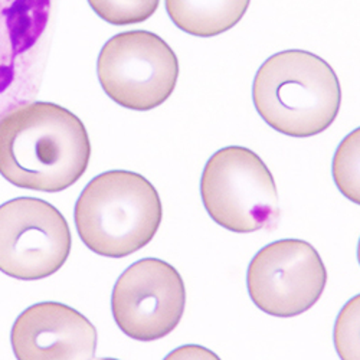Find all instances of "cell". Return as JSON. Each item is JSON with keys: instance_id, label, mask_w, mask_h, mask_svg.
Returning <instances> with one entry per match:
<instances>
[{"instance_id": "1", "label": "cell", "mask_w": 360, "mask_h": 360, "mask_svg": "<svg viewBox=\"0 0 360 360\" xmlns=\"http://www.w3.org/2000/svg\"><path fill=\"white\" fill-rule=\"evenodd\" d=\"M89 159L86 129L65 107L34 101L0 118V174L18 188L65 191L82 177Z\"/></svg>"}, {"instance_id": "2", "label": "cell", "mask_w": 360, "mask_h": 360, "mask_svg": "<svg viewBox=\"0 0 360 360\" xmlns=\"http://www.w3.org/2000/svg\"><path fill=\"white\" fill-rule=\"evenodd\" d=\"M252 100L264 122L281 134L306 139L336 120L342 91L323 58L290 49L269 56L254 78Z\"/></svg>"}, {"instance_id": "3", "label": "cell", "mask_w": 360, "mask_h": 360, "mask_svg": "<svg viewBox=\"0 0 360 360\" xmlns=\"http://www.w3.org/2000/svg\"><path fill=\"white\" fill-rule=\"evenodd\" d=\"M163 218L159 192L134 172L98 174L81 192L74 211L81 241L93 252L124 258L155 238Z\"/></svg>"}, {"instance_id": "4", "label": "cell", "mask_w": 360, "mask_h": 360, "mask_svg": "<svg viewBox=\"0 0 360 360\" xmlns=\"http://www.w3.org/2000/svg\"><path fill=\"white\" fill-rule=\"evenodd\" d=\"M200 196L207 215L232 232L269 229L280 218L274 177L245 147L221 148L207 160L200 179Z\"/></svg>"}, {"instance_id": "5", "label": "cell", "mask_w": 360, "mask_h": 360, "mask_svg": "<svg viewBox=\"0 0 360 360\" xmlns=\"http://www.w3.org/2000/svg\"><path fill=\"white\" fill-rule=\"evenodd\" d=\"M97 75L104 93L118 105L148 111L174 91L179 61L159 35L130 31L112 37L103 46Z\"/></svg>"}, {"instance_id": "6", "label": "cell", "mask_w": 360, "mask_h": 360, "mask_svg": "<svg viewBox=\"0 0 360 360\" xmlns=\"http://www.w3.org/2000/svg\"><path fill=\"white\" fill-rule=\"evenodd\" d=\"M64 215L46 200L18 198L0 206V271L16 280L55 274L71 252Z\"/></svg>"}, {"instance_id": "7", "label": "cell", "mask_w": 360, "mask_h": 360, "mask_svg": "<svg viewBox=\"0 0 360 360\" xmlns=\"http://www.w3.org/2000/svg\"><path fill=\"white\" fill-rule=\"evenodd\" d=\"M327 271L319 252L302 239H281L252 258L247 287L254 304L276 317L310 310L323 294Z\"/></svg>"}, {"instance_id": "8", "label": "cell", "mask_w": 360, "mask_h": 360, "mask_svg": "<svg viewBox=\"0 0 360 360\" xmlns=\"http://www.w3.org/2000/svg\"><path fill=\"white\" fill-rule=\"evenodd\" d=\"M186 304L185 283L176 268L158 258L131 264L118 277L111 310L120 330L140 342L170 335L182 320Z\"/></svg>"}, {"instance_id": "9", "label": "cell", "mask_w": 360, "mask_h": 360, "mask_svg": "<svg viewBox=\"0 0 360 360\" xmlns=\"http://www.w3.org/2000/svg\"><path fill=\"white\" fill-rule=\"evenodd\" d=\"M52 0H0V118L37 94Z\"/></svg>"}, {"instance_id": "10", "label": "cell", "mask_w": 360, "mask_h": 360, "mask_svg": "<svg viewBox=\"0 0 360 360\" xmlns=\"http://www.w3.org/2000/svg\"><path fill=\"white\" fill-rule=\"evenodd\" d=\"M97 330L70 306L45 302L26 309L12 327V349L19 360L93 359Z\"/></svg>"}, {"instance_id": "11", "label": "cell", "mask_w": 360, "mask_h": 360, "mask_svg": "<svg viewBox=\"0 0 360 360\" xmlns=\"http://www.w3.org/2000/svg\"><path fill=\"white\" fill-rule=\"evenodd\" d=\"M250 4L251 0H166V11L180 31L211 38L233 27Z\"/></svg>"}, {"instance_id": "12", "label": "cell", "mask_w": 360, "mask_h": 360, "mask_svg": "<svg viewBox=\"0 0 360 360\" xmlns=\"http://www.w3.org/2000/svg\"><path fill=\"white\" fill-rule=\"evenodd\" d=\"M359 136L352 131L338 147L333 159V177L339 191L352 202L360 203L359 191Z\"/></svg>"}, {"instance_id": "13", "label": "cell", "mask_w": 360, "mask_h": 360, "mask_svg": "<svg viewBox=\"0 0 360 360\" xmlns=\"http://www.w3.org/2000/svg\"><path fill=\"white\" fill-rule=\"evenodd\" d=\"M160 0H88L93 11L107 23L124 26L141 23L152 16Z\"/></svg>"}, {"instance_id": "14", "label": "cell", "mask_w": 360, "mask_h": 360, "mask_svg": "<svg viewBox=\"0 0 360 360\" xmlns=\"http://www.w3.org/2000/svg\"><path fill=\"white\" fill-rule=\"evenodd\" d=\"M359 300L343 307L335 327V343L342 359H359Z\"/></svg>"}, {"instance_id": "15", "label": "cell", "mask_w": 360, "mask_h": 360, "mask_svg": "<svg viewBox=\"0 0 360 360\" xmlns=\"http://www.w3.org/2000/svg\"><path fill=\"white\" fill-rule=\"evenodd\" d=\"M166 359H218V356L200 346H185L172 352Z\"/></svg>"}]
</instances>
